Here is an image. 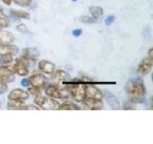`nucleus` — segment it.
I'll use <instances>...</instances> for the list:
<instances>
[{
	"instance_id": "nucleus-1",
	"label": "nucleus",
	"mask_w": 153,
	"mask_h": 144,
	"mask_svg": "<svg viewBox=\"0 0 153 144\" xmlns=\"http://www.w3.org/2000/svg\"><path fill=\"white\" fill-rule=\"evenodd\" d=\"M126 91L130 97L132 102L143 103L145 101L146 93V86L143 81L140 78H131L126 84Z\"/></svg>"
},
{
	"instance_id": "nucleus-2",
	"label": "nucleus",
	"mask_w": 153,
	"mask_h": 144,
	"mask_svg": "<svg viewBox=\"0 0 153 144\" xmlns=\"http://www.w3.org/2000/svg\"><path fill=\"white\" fill-rule=\"evenodd\" d=\"M45 93L49 97L56 98V99H67L70 96V93L67 90V88L61 89L57 84H54V85L52 84L48 86H45Z\"/></svg>"
},
{
	"instance_id": "nucleus-3",
	"label": "nucleus",
	"mask_w": 153,
	"mask_h": 144,
	"mask_svg": "<svg viewBox=\"0 0 153 144\" xmlns=\"http://www.w3.org/2000/svg\"><path fill=\"white\" fill-rule=\"evenodd\" d=\"M35 104L43 110H56L59 105L54 98L41 94H38L35 97Z\"/></svg>"
},
{
	"instance_id": "nucleus-4",
	"label": "nucleus",
	"mask_w": 153,
	"mask_h": 144,
	"mask_svg": "<svg viewBox=\"0 0 153 144\" xmlns=\"http://www.w3.org/2000/svg\"><path fill=\"white\" fill-rule=\"evenodd\" d=\"M70 95L76 102H82L85 97V86L84 85H70L65 86Z\"/></svg>"
},
{
	"instance_id": "nucleus-5",
	"label": "nucleus",
	"mask_w": 153,
	"mask_h": 144,
	"mask_svg": "<svg viewBox=\"0 0 153 144\" xmlns=\"http://www.w3.org/2000/svg\"><path fill=\"white\" fill-rule=\"evenodd\" d=\"M13 68L14 70V73H16L17 75L27 76L29 74V62L20 58V59L16 60Z\"/></svg>"
},
{
	"instance_id": "nucleus-6",
	"label": "nucleus",
	"mask_w": 153,
	"mask_h": 144,
	"mask_svg": "<svg viewBox=\"0 0 153 144\" xmlns=\"http://www.w3.org/2000/svg\"><path fill=\"white\" fill-rule=\"evenodd\" d=\"M14 70L12 66L0 67V82L1 83H11L14 79Z\"/></svg>"
},
{
	"instance_id": "nucleus-7",
	"label": "nucleus",
	"mask_w": 153,
	"mask_h": 144,
	"mask_svg": "<svg viewBox=\"0 0 153 144\" xmlns=\"http://www.w3.org/2000/svg\"><path fill=\"white\" fill-rule=\"evenodd\" d=\"M29 82H30V85L38 89H42V88H45L46 86V78L45 76H43L42 74H33L32 75L30 78L28 79Z\"/></svg>"
},
{
	"instance_id": "nucleus-8",
	"label": "nucleus",
	"mask_w": 153,
	"mask_h": 144,
	"mask_svg": "<svg viewBox=\"0 0 153 144\" xmlns=\"http://www.w3.org/2000/svg\"><path fill=\"white\" fill-rule=\"evenodd\" d=\"M152 62H153V60L150 59V58H148V57L145 58V59H143L142 62H140V64H139L138 67H137V72L139 74H141V75L148 74L151 71Z\"/></svg>"
},
{
	"instance_id": "nucleus-9",
	"label": "nucleus",
	"mask_w": 153,
	"mask_h": 144,
	"mask_svg": "<svg viewBox=\"0 0 153 144\" xmlns=\"http://www.w3.org/2000/svg\"><path fill=\"white\" fill-rule=\"evenodd\" d=\"M85 97L93 98V99H99L102 100L103 95L99 88H95L93 85H86L85 86Z\"/></svg>"
},
{
	"instance_id": "nucleus-10",
	"label": "nucleus",
	"mask_w": 153,
	"mask_h": 144,
	"mask_svg": "<svg viewBox=\"0 0 153 144\" xmlns=\"http://www.w3.org/2000/svg\"><path fill=\"white\" fill-rule=\"evenodd\" d=\"M30 97V94H29L27 91L20 89V88H16L13 89L11 92L9 93L8 98L9 100H19V101H24L27 100Z\"/></svg>"
},
{
	"instance_id": "nucleus-11",
	"label": "nucleus",
	"mask_w": 153,
	"mask_h": 144,
	"mask_svg": "<svg viewBox=\"0 0 153 144\" xmlns=\"http://www.w3.org/2000/svg\"><path fill=\"white\" fill-rule=\"evenodd\" d=\"M39 52L36 48H26L21 53V59L25 60L27 62H33L36 61Z\"/></svg>"
},
{
	"instance_id": "nucleus-12",
	"label": "nucleus",
	"mask_w": 153,
	"mask_h": 144,
	"mask_svg": "<svg viewBox=\"0 0 153 144\" xmlns=\"http://www.w3.org/2000/svg\"><path fill=\"white\" fill-rule=\"evenodd\" d=\"M82 103L84 104L85 107H87L90 110H100L103 108V103L102 100L99 99H93V98H88V97H84L82 100Z\"/></svg>"
},
{
	"instance_id": "nucleus-13",
	"label": "nucleus",
	"mask_w": 153,
	"mask_h": 144,
	"mask_svg": "<svg viewBox=\"0 0 153 144\" xmlns=\"http://www.w3.org/2000/svg\"><path fill=\"white\" fill-rule=\"evenodd\" d=\"M38 68H39V70L42 71L43 73L51 75L55 72L56 66L53 62H51L49 61L43 60V61H40L39 62H38Z\"/></svg>"
},
{
	"instance_id": "nucleus-14",
	"label": "nucleus",
	"mask_w": 153,
	"mask_h": 144,
	"mask_svg": "<svg viewBox=\"0 0 153 144\" xmlns=\"http://www.w3.org/2000/svg\"><path fill=\"white\" fill-rule=\"evenodd\" d=\"M18 53V48L12 44L0 43V55H12L14 56Z\"/></svg>"
},
{
	"instance_id": "nucleus-15",
	"label": "nucleus",
	"mask_w": 153,
	"mask_h": 144,
	"mask_svg": "<svg viewBox=\"0 0 153 144\" xmlns=\"http://www.w3.org/2000/svg\"><path fill=\"white\" fill-rule=\"evenodd\" d=\"M52 75V80L55 82L56 84L59 85V83H62V82L67 81L70 79V76L68 73H66L63 70H55V72Z\"/></svg>"
},
{
	"instance_id": "nucleus-16",
	"label": "nucleus",
	"mask_w": 153,
	"mask_h": 144,
	"mask_svg": "<svg viewBox=\"0 0 153 144\" xmlns=\"http://www.w3.org/2000/svg\"><path fill=\"white\" fill-rule=\"evenodd\" d=\"M104 96H105V99H106L108 105L113 110H119L120 108H121V106H120V103H119V100L115 97V95H113L111 92H109V91H105Z\"/></svg>"
},
{
	"instance_id": "nucleus-17",
	"label": "nucleus",
	"mask_w": 153,
	"mask_h": 144,
	"mask_svg": "<svg viewBox=\"0 0 153 144\" xmlns=\"http://www.w3.org/2000/svg\"><path fill=\"white\" fill-rule=\"evenodd\" d=\"M16 40V38L12 33L7 31L0 30V43H5V44H12Z\"/></svg>"
},
{
	"instance_id": "nucleus-18",
	"label": "nucleus",
	"mask_w": 153,
	"mask_h": 144,
	"mask_svg": "<svg viewBox=\"0 0 153 144\" xmlns=\"http://www.w3.org/2000/svg\"><path fill=\"white\" fill-rule=\"evenodd\" d=\"M89 11L95 20H100V19H102V17L103 16V10L102 7L92 6L89 8Z\"/></svg>"
},
{
	"instance_id": "nucleus-19",
	"label": "nucleus",
	"mask_w": 153,
	"mask_h": 144,
	"mask_svg": "<svg viewBox=\"0 0 153 144\" xmlns=\"http://www.w3.org/2000/svg\"><path fill=\"white\" fill-rule=\"evenodd\" d=\"M24 104L23 101H19V100H10V102L7 104V108L9 110H23Z\"/></svg>"
},
{
	"instance_id": "nucleus-20",
	"label": "nucleus",
	"mask_w": 153,
	"mask_h": 144,
	"mask_svg": "<svg viewBox=\"0 0 153 144\" xmlns=\"http://www.w3.org/2000/svg\"><path fill=\"white\" fill-rule=\"evenodd\" d=\"M59 110H80V107L78 106L76 104L73 103V102H65L61 105H59V107H57Z\"/></svg>"
},
{
	"instance_id": "nucleus-21",
	"label": "nucleus",
	"mask_w": 153,
	"mask_h": 144,
	"mask_svg": "<svg viewBox=\"0 0 153 144\" xmlns=\"http://www.w3.org/2000/svg\"><path fill=\"white\" fill-rule=\"evenodd\" d=\"M11 14L13 16H16L18 18H23V19H29L30 18V14L26 12H23V11H17V10H11Z\"/></svg>"
},
{
	"instance_id": "nucleus-22",
	"label": "nucleus",
	"mask_w": 153,
	"mask_h": 144,
	"mask_svg": "<svg viewBox=\"0 0 153 144\" xmlns=\"http://www.w3.org/2000/svg\"><path fill=\"white\" fill-rule=\"evenodd\" d=\"M13 2L20 7H29L33 3V0H13Z\"/></svg>"
},
{
	"instance_id": "nucleus-23",
	"label": "nucleus",
	"mask_w": 153,
	"mask_h": 144,
	"mask_svg": "<svg viewBox=\"0 0 153 144\" xmlns=\"http://www.w3.org/2000/svg\"><path fill=\"white\" fill-rule=\"evenodd\" d=\"M79 20L83 23H86V24H92V23H95L97 20H95L93 17H90V16H80Z\"/></svg>"
},
{
	"instance_id": "nucleus-24",
	"label": "nucleus",
	"mask_w": 153,
	"mask_h": 144,
	"mask_svg": "<svg viewBox=\"0 0 153 144\" xmlns=\"http://www.w3.org/2000/svg\"><path fill=\"white\" fill-rule=\"evenodd\" d=\"M9 26V21L3 16H0V28H6Z\"/></svg>"
},
{
	"instance_id": "nucleus-25",
	"label": "nucleus",
	"mask_w": 153,
	"mask_h": 144,
	"mask_svg": "<svg viewBox=\"0 0 153 144\" xmlns=\"http://www.w3.org/2000/svg\"><path fill=\"white\" fill-rule=\"evenodd\" d=\"M114 21H115V16H112V14H110V16H108L106 18H105V24H106L107 26L111 25Z\"/></svg>"
},
{
	"instance_id": "nucleus-26",
	"label": "nucleus",
	"mask_w": 153,
	"mask_h": 144,
	"mask_svg": "<svg viewBox=\"0 0 153 144\" xmlns=\"http://www.w3.org/2000/svg\"><path fill=\"white\" fill-rule=\"evenodd\" d=\"M29 92H30L31 94L33 95H38V94H40V89H38V88H33V86H31V88H29Z\"/></svg>"
},
{
	"instance_id": "nucleus-27",
	"label": "nucleus",
	"mask_w": 153,
	"mask_h": 144,
	"mask_svg": "<svg viewBox=\"0 0 153 144\" xmlns=\"http://www.w3.org/2000/svg\"><path fill=\"white\" fill-rule=\"evenodd\" d=\"M7 90H8V86L5 83H1V82H0V94L5 93Z\"/></svg>"
},
{
	"instance_id": "nucleus-28",
	"label": "nucleus",
	"mask_w": 153,
	"mask_h": 144,
	"mask_svg": "<svg viewBox=\"0 0 153 144\" xmlns=\"http://www.w3.org/2000/svg\"><path fill=\"white\" fill-rule=\"evenodd\" d=\"M23 110H39V107H37V106H33V105H25Z\"/></svg>"
},
{
	"instance_id": "nucleus-29",
	"label": "nucleus",
	"mask_w": 153,
	"mask_h": 144,
	"mask_svg": "<svg viewBox=\"0 0 153 144\" xmlns=\"http://www.w3.org/2000/svg\"><path fill=\"white\" fill-rule=\"evenodd\" d=\"M81 33H82L81 29H75V30H73V32H72V35L74 37H79L81 35Z\"/></svg>"
},
{
	"instance_id": "nucleus-30",
	"label": "nucleus",
	"mask_w": 153,
	"mask_h": 144,
	"mask_svg": "<svg viewBox=\"0 0 153 144\" xmlns=\"http://www.w3.org/2000/svg\"><path fill=\"white\" fill-rule=\"evenodd\" d=\"M17 30L18 31H21V32H25V33L28 32V29L26 28V26L24 25V24H20L19 26H17Z\"/></svg>"
},
{
	"instance_id": "nucleus-31",
	"label": "nucleus",
	"mask_w": 153,
	"mask_h": 144,
	"mask_svg": "<svg viewBox=\"0 0 153 144\" xmlns=\"http://www.w3.org/2000/svg\"><path fill=\"white\" fill-rule=\"evenodd\" d=\"M21 85L23 86H30V82H29L28 79H23L21 81Z\"/></svg>"
},
{
	"instance_id": "nucleus-32",
	"label": "nucleus",
	"mask_w": 153,
	"mask_h": 144,
	"mask_svg": "<svg viewBox=\"0 0 153 144\" xmlns=\"http://www.w3.org/2000/svg\"><path fill=\"white\" fill-rule=\"evenodd\" d=\"M152 53H153V48H150V49L148 50L147 55H148V58H150V59L153 60V55H152Z\"/></svg>"
},
{
	"instance_id": "nucleus-33",
	"label": "nucleus",
	"mask_w": 153,
	"mask_h": 144,
	"mask_svg": "<svg viewBox=\"0 0 153 144\" xmlns=\"http://www.w3.org/2000/svg\"><path fill=\"white\" fill-rule=\"evenodd\" d=\"M12 1H13V0H2V2H4L6 5H8V6L12 4Z\"/></svg>"
},
{
	"instance_id": "nucleus-34",
	"label": "nucleus",
	"mask_w": 153,
	"mask_h": 144,
	"mask_svg": "<svg viewBox=\"0 0 153 144\" xmlns=\"http://www.w3.org/2000/svg\"><path fill=\"white\" fill-rule=\"evenodd\" d=\"M3 14H4V13H3V10H2L1 8H0V16H2Z\"/></svg>"
},
{
	"instance_id": "nucleus-35",
	"label": "nucleus",
	"mask_w": 153,
	"mask_h": 144,
	"mask_svg": "<svg viewBox=\"0 0 153 144\" xmlns=\"http://www.w3.org/2000/svg\"><path fill=\"white\" fill-rule=\"evenodd\" d=\"M71 1H73V2H76V1H79V0H71Z\"/></svg>"
},
{
	"instance_id": "nucleus-36",
	"label": "nucleus",
	"mask_w": 153,
	"mask_h": 144,
	"mask_svg": "<svg viewBox=\"0 0 153 144\" xmlns=\"http://www.w3.org/2000/svg\"><path fill=\"white\" fill-rule=\"evenodd\" d=\"M0 107H1V103H0Z\"/></svg>"
},
{
	"instance_id": "nucleus-37",
	"label": "nucleus",
	"mask_w": 153,
	"mask_h": 144,
	"mask_svg": "<svg viewBox=\"0 0 153 144\" xmlns=\"http://www.w3.org/2000/svg\"><path fill=\"white\" fill-rule=\"evenodd\" d=\"M0 64H1V62H0Z\"/></svg>"
}]
</instances>
